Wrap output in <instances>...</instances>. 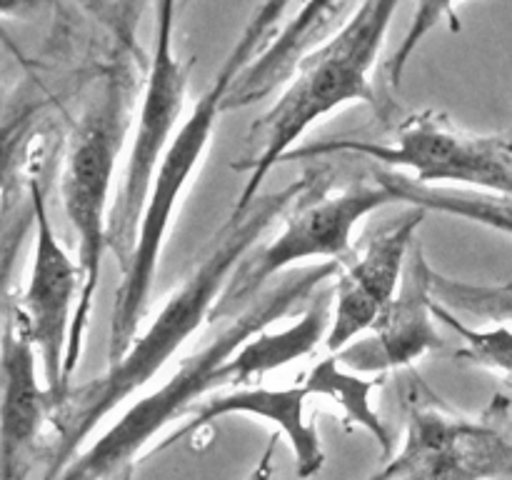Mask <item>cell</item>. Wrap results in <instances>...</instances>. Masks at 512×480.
Here are the masks:
<instances>
[{"instance_id": "ffe728a7", "label": "cell", "mask_w": 512, "mask_h": 480, "mask_svg": "<svg viewBox=\"0 0 512 480\" xmlns=\"http://www.w3.org/2000/svg\"><path fill=\"white\" fill-rule=\"evenodd\" d=\"M433 313L438 323L448 325L453 333L460 335L463 348L455 353V358L463 363L483 368L488 373H495L505 383L512 385V328L510 325H493V328H473L463 323L458 313L448 310L445 305L433 300Z\"/></svg>"}, {"instance_id": "277c9868", "label": "cell", "mask_w": 512, "mask_h": 480, "mask_svg": "<svg viewBox=\"0 0 512 480\" xmlns=\"http://www.w3.org/2000/svg\"><path fill=\"white\" fill-rule=\"evenodd\" d=\"M288 5L290 0H263L253 10L215 78L210 80L205 93L190 110L188 120H183V125L175 130L168 150L160 158L158 170L153 175V185H150L148 203H145L143 218H140L135 250L130 255V263L123 268V278L115 290L108 333V365L118 363L138 335L145 310H148L155 270H158L170 223H173V215L178 210L185 188L190 185L195 168L203 163V155L213 140L220 113H225V98H228L235 78L278 35L280 20L285 18Z\"/></svg>"}, {"instance_id": "9a60e30c", "label": "cell", "mask_w": 512, "mask_h": 480, "mask_svg": "<svg viewBox=\"0 0 512 480\" xmlns=\"http://www.w3.org/2000/svg\"><path fill=\"white\" fill-rule=\"evenodd\" d=\"M350 5L353 0H303L298 13L278 30L268 48L235 78L225 98V113L248 108L268 98L278 85L288 83L300 58L338 30L335 23L348 13Z\"/></svg>"}, {"instance_id": "30bf717a", "label": "cell", "mask_w": 512, "mask_h": 480, "mask_svg": "<svg viewBox=\"0 0 512 480\" xmlns=\"http://www.w3.org/2000/svg\"><path fill=\"white\" fill-rule=\"evenodd\" d=\"M30 210L35 225V248L28 283L15 300V310L28 328L40 358V373L55 403L68 390L65 385V350H68L73 315L78 308L80 275L78 260L68 255L50 223L48 203L38 178L28 180Z\"/></svg>"}, {"instance_id": "52a82bcc", "label": "cell", "mask_w": 512, "mask_h": 480, "mask_svg": "<svg viewBox=\"0 0 512 480\" xmlns=\"http://www.w3.org/2000/svg\"><path fill=\"white\" fill-rule=\"evenodd\" d=\"M388 203L395 198L378 178L330 190L323 170L318 183L285 210L280 233L240 260L210 313V323L243 313L268 280L303 260L325 258V263L343 265L353 255L355 225Z\"/></svg>"}, {"instance_id": "7a4b0ae2", "label": "cell", "mask_w": 512, "mask_h": 480, "mask_svg": "<svg viewBox=\"0 0 512 480\" xmlns=\"http://www.w3.org/2000/svg\"><path fill=\"white\" fill-rule=\"evenodd\" d=\"M340 263H318L293 270L283 283L260 293L243 313L230 318L210 343L183 358L163 385L135 400L95 443L80 450L53 480H135V468L143 450L158 438L160 430L175 420H185L190 410L203 403L208 393L223 388L220 368L233 358L235 350L255 333L283 320L295 305L313 298L315 290L338 275Z\"/></svg>"}, {"instance_id": "5bb4252c", "label": "cell", "mask_w": 512, "mask_h": 480, "mask_svg": "<svg viewBox=\"0 0 512 480\" xmlns=\"http://www.w3.org/2000/svg\"><path fill=\"white\" fill-rule=\"evenodd\" d=\"M313 393L308 380L293 383L288 388H263V385H243L228 393L208 395L203 403L195 405L185 423L175 428L160 445L150 453H163L170 445L185 438H195L205 425L225 418V415H253V418L268 420L270 425L285 435L295 455V473L300 480L318 475L325 465V450L320 443V433L313 420L305 418V405Z\"/></svg>"}, {"instance_id": "d4e9b609", "label": "cell", "mask_w": 512, "mask_h": 480, "mask_svg": "<svg viewBox=\"0 0 512 480\" xmlns=\"http://www.w3.org/2000/svg\"><path fill=\"white\" fill-rule=\"evenodd\" d=\"M505 143H508V148L512 150V135H510V138H505Z\"/></svg>"}, {"instance_id": "2e32d148", "label": "cell", "mask_w": 512, "mask_h": 480, "mask_svg": "<svg viewBox=\"0 0 512 480\" xmlns=\"http://www.w3.org/2000/svg\"><path fill=\"white\" fill-rule=\"evenodd\" d=\"M330 320H333V295L323 290L295 323L285 325L283 330L265 328L240 345L233 358L220 368L223 388H243L273 370L313 355L320 343L325 345Z\"/></svg>"}, {"instance_id": "ba28073f", "label": "cell", "mask_w": 512, "mask_h": 480, "mask_svg": "<svg viewBox=\"0 0 512 480\" xmlns=\"http://www.w3.org/2000/svg\"><path fill=\"white\" fill-rule=\"evenodd\" d=\"M338 153L363 155L390 170H408L410 178L423 185H463L465 190L512 198V150L505 135L470 133L438 110H423L405 118L395 130L393 143L318 140L295 148L285 160H318Z\"/></svg>"}, {"instance_id": "7c38bea8", "label": "cell", "mask_w": 512, "mask_h": 480, "mask_svg": "<svg viewBox=\"0 0 512 480\" xmlns=\"http://www.w3.org/2000/svg\"><path fill=\"white\" fill-rule=\"evenodd\" d=\"M425 213L428 210L410 205L398 223L375 233L360 253L340 265L333 290V320L325 338V348L333 355L368 333L395 298Z\"/></svg>"}, {"instance_id": "ac0fdd59", "label": "cell", "mask_w": 512, "mask_h": 480, "mask_svg": "<svg viewBox=\"0 0 512 480\" xmlns=\"http://www.w3.org/2000/svg\"><path fill=\"white\" fill-rule=\"evenodd\" d=\"M383 378L385 375H380V378H363L360 373L343 368L335 355L318 360L308 370V375H305V380H308L315 395L338 403L343 408L345 420L368 430L380 443V450L385 455H390L393 440H390L388 428H385L380 415L373 410V403H370V395H373L375 388L383 385Z\"/></svg>"}, {"instance_id": "d6986e66", "label": "cell", "mask_w": 512, "mask_h": 480, "mask_svg": "<svg viewBox=\"0 0 512 480\" xmlns=\"http://www.w3.org/2000/svg\"><path fill=\"white\" fill-rule=\"evenodd\" d=\"M430 288L435 303L453 313L473 315L495 325H512V283H465L433 268Z\"/></svg>"}, {"instance_id": "44dd1931", "label": "cell", "mask_w": 512, "mask_h": 480, "mask_svg": "<svg viewBox=\"0 0 512 480\" xmlns=\"http://www.w3.org/2000/svg\"><path fill=\"white\" fill-rule=\"evenodd\" d=\"M455 5H458V0H418L415 3L408 30H405L398 48L393 50V55L385 63V80H388L390 88H398L413 53L440 23H448L453 33H460V20L458 13H455Z\"/></svg>"}, {"instance_id": "cb8c5ba5", "label": "cell", "mask_w": 512, "mask_h": 480, "mask_svg": "<svg viewBox=\"0 0 512 480\" xmlns=\"http://www.w3.org/2000/svg\"><path fill=\"white\" fill-rule=\"evenodd\" d=\"M48 0H0V15L5 18H25L38 13Z\"/></svg>"}, {"instance_id": "7402d4cb", "label": "cell", "mask_w": 512, "mask_h": 480, "mask_svg": "<svg viewBox=\"0 0 512 480\" xmlns=\"http://www.w3.org/2000/svg\"><path fill=\"white\" fill-rule=\"evenodd\" d=\"M38 108L35 105H15L0 115V195H5L18 178V170L28 153L30 140L35 138Z\"/></svg>"}, {"instance_id": "6da1fadb", "label": "cell", "mask_w": 512, "mask_h": 480, "mask_svg": "<svg viewBox=\"0 0 512 480\" xmlns=\"http://www.w3.org/2000/svg\"><path fill=\"white\" fill-rule=\"evenodd\" d=\"M320 175L323 170L318 168L305 170L285 188L258 195L243 213L233 210L208 240L193 270L150 320L148 328L135 335L128 353L118 363L108 365V370L98 378L70 385L65 390L63 398L55 403L53 420H50L48 468L43 480H53L78 455L80 445L93 435V430L130 395L145 388L193 338V333H198L200 325L210 323V313L240 260L260 243V235L275 220L283 218L285 210L305 190L318 183Z\"/></svg>"}, {"instance_id": "4fadbf2b", "label": "cell", "mask_w": 512, "mask_h": 480, "mask_svg": "<svg viewBox=\"0 0 512 480\" xmlns=\"http://www.w3.org/2000/svg\"><path fill=\"white\" fill-rule=\"evenodd\" d=\"M430 278L433 265L425 258L423 245L415 240L398 293L368 333L335 353L340 365L360 375H385L388 370L410 368L423 355L443 348L445 340L433 313Z\"/></svg>"}, {"instance_id": "8fae6325", "label": "cell", "mask_w": 512, "mask_h": 480, "mask_svg": "<svg viewBox=\"0 0 512 480\" xmlns=\"http://www.w3.org/2000/svg\"><path fill=\"white\" fill-rule=\"evenodd\" d=\"M38 350L10 305L0 328V480H28L48 458L55 398L38 378Z\"/></svg>"}, {"instance_id": "8992f818", "label": "cell", "mask_w": 512, "mask_h": 480, "mask_svg": "<svg viewBox=\"0 0 512 480\" xmlns=\"http://www.w3.org/2000/svg\"><path fill=\"white\" fill-rule=\"evenodd\" d=\"M125 135H128V105H125L123 85L110 80L103 95L85 110L70 133L63 170H60V198H63L70 228L78 238V265L83 275L68 350H65V385L68 388L70 378L80 365L93 300L98 293L100 273H103V255L108 248L110 190H113Z\"/></svg>"}, {"instance_id": "5b68a950", "label": "cell", "mask_w": 512, "mask_h": 480, "mask_svg": "<svg viewBox=\"0 0 512 480\" xmlns=\"http://www.w3.org/2000/svg\"><path fill=\"white\" fill-rule=\"evenodd\" d=\"M405 435L368 480H512V400L495 393L478 415L448 408L415 370L405 375Z\"/></svg>"}, {"instance_id": "603a6c76", "label": "cell", "mask_w": 512, "mask_h": 480, "mask_svg": "<svg viewBox=\"0 0 512 480\" xmlns=\"http://www.w3.org/2000/svg\"><path fill=\"white\" fill-rule=\"evenodd\" d=\"M278 433L270 435L268 445H265L263 455H260L258 465L253 468V473L248 475V480H273V468H275V448H278Z\"/></svg>"}, {"instance_id": "e0dca14e", "label": "cell", "mask_w": 512, "mask_h": 480, "mask_svg": "<svg viewBox=\"0 0 512 480\" xmlns=\"http://www.w3.org/2000/svg\"><path fill=\"white\" fill-rule=\"evenodd\" d=\"M375 178L390 190L395 200H403V203L415 205V208L470 220V223L485 225L495 233L512 238V198H500V195L465 188H435V185L418 183L403 170L390 168H380Z\"/></svg>"}, {"instance_id": "9c48e42d", "label": "cell", "mask_w": 512, "mask_h": 480, "mask_svg": "<svg viewBox=\"0 0 512 480\" xmlns=\"http://www.w3.org/2000/svg\"><path fill=\"white\" fill-rule=\"evenodd\" d=\"M178 8V0H158L153 58H150L148 80H145L143 100H140L138 125H135L133 145H130L118 195L110 205L108 248L118 255L120 268L130 263L153 175L173 140L178 120L185 110V98H188L190 60L185 63L175 53Z\"/></svg>"}, {"instance_id": "3957f363", "label": "cell", "mask_w": 512, "mask_h": 480, "mask_svg": "<svg viewBox=\"0 0 512 480\" xmlns=\"http://www.w3.org/2000/svg\"><path fill=\"white\" fill-rule=\"evenodd\" d=\"M403 0H360L338 30L300 58L280 98L250 125L248 140L233 170L248 173L235 200L243 213L258 198L270 170L285 163L295 143L318 120L350 103L378 105L373 68Z\"/></svg>"}]
</instances>
